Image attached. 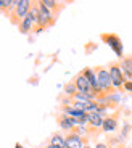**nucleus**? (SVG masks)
<instances>
[{"label": "nucleus", "mask_w": 132, "mask_h": 148, "mask_svg": "<svg viewBox=\"0 0 132 148\" xmlns=\"http://www.w3.org/2000/svg\"><path fill=\"white\" fill-rule=\"evenodd\" d=\"M5 7H7V0H0V13L5 11Z\"/></svg>", "instance_id": "nucleus-17"}, {"label": "nucleus", "mask_w": 132, "mask_h": 148, "mask_svg": "<svg viewBox=\"0 0 132 148\" xmlns=\"http://www.w3.org/2000/svg\"><path fill=\"white\" fill-rule=\"evenodd\" d=\"M100 39H102V40L105 42V44H107L114 53H116V56H119V60L124 56V55H122V42H121V37L118 36V34H102V36H100Z\"/></svg>", "instance_id": "nucleus-5"}, {"label": "nucleus", "mask_w": 132, "mask_h": 148, "mask_svg": "<svg viewBox=\"0 0 132 148\" xmlns=\"http://www.w3.org/2000/svg\"><path fill=\"white\" fill-rule=\"evenodd\" d=\"M15 148H23V145H21V143H16V145H15Z\"/></svg>", "instance_id": "nucleus-20"}, {"label": "nucleus", "mask_w": 132, "mask_h": 148, "mask_svg": "<svg viewBox=\"0 0 132 148\" xmlns=\"http://www.w3.org/2000/svg\"><path fill=\"white\" fill-rule=\"evenodd\" d=\"M65 140H66V148H84L85 145V138L74 132L68 134L65 137Z\"/></svg>", "instance_id": "nucleus-8"}, {"label": "nucleus", "mask_w": 132, "mask_h": 148, "mask_svg": "<svg viewBox=\"0 0 132 148\" xmlns=\"http://www.w3.org/2000/svg\"><path fill=\"white\" fill-rule=\"evenodd\" d=\"M94 71H95V74H97V81H98V84H100L102 92L105 93V95H113V93H116V89H114L113 82H111L108 68L97 66V68H94Z\"/></svg>", "instance_id": "nucleus-1"}, {"label": "nucleus", "mask_w": 132, "mask_h": 148, "mask_svg": "<svg viewBox=\"0 0 132 148\" xmlns=\"http://www.w3.org/2000/svg\"><path fill=\"white\" fill-rule=\"evenodd\" d=\"M56 121H58V124H60V127H61L63 130H66V132H74L76 130V127H77V121L74 118H71V116H68V114H58V118H56Z\"/></svg>", "instance_id": "nucleus-6"}, {"label": "nucleus", "mask_w": 132, "mask_h": 148, "mask_svg": "<svg viewBox=\"0 0 132 148\" xmlns=\"http://www.w3.org/2000/svg\"><path fill=\"white\" fill-rule=\"evenodd\" d=\"M63 93H65L68 98H73L74 95L77 93V89H76V85H74V82H66L65 85H63Z\"/></svg>", "instance_id": "nucleus-15"}, {"label": "nucleus", "mask_w": 132, "mask_h": 148, "mask_svg": "<svg viewBox=\"0 0 132 148\" xmlns=\"http://www.w3.org/2000/svg\"><path fill=\"white\" fill-rule=\"evenodd\" d=\"M84 148H90V147H89V145H84Z\"/></svg>", "instance_id": "nucleus-21"}, {"label": "nucleus", "mask_w": 132, "mask_h": 148, "mask_svg": "<svg viewBox=\"0 0 132 148\" xmlns=\"http://www.w3.org/2000/svg\"><path fill=\"white\" fill-rule=\"evenodd\" d=\"M118 116H119V113H114L111 116H105L102 132H114L118 129Z\"/></svg>", "instance_id": "nucleus-10"}, {"label": "nucleus", "mask_w": 132, "mask_h": 148, "mask_svg": "<svg viewBox=\"0 0 132 148\" xmlns=\"http://www.w3.org/2000/svg\"><path fill=\"white\" fill-rule=\"evenodd\" d=\"M44 148H55V147H53V145H50V143H47V145H45Z\"/></svg>", "instance_id": "nucleus-19"}, {"label": "nucleus", "mask_w": 132, "mask_h": 148, "mask_svg": "<svg viewBox=\"0 0 132 148\" xmlns=\"http://www.w3.org/2000/svg\"><path fill=\"white\" fill-rule=\"evenodd\" d=\"M34 27H36V24L32 23V19H31V16L28 15V16H26V18L21 21V23H19L18 29H19V32H21V34H29L31 31H34Z\"/></svg>", "instance_id": "nucleus-12"}, {"label": "nucleus", "mask_w": 132, "mask_h": 148, "mask_svg": "<svg viewBox=\"0 0 132 148\" xmlns=\"http://www.w3.org/2000/svg\"><path fill=\"white\" fill-rule=\"evenodd\" d=\"M108 71H110V77H111V82H113L114 89L124 90L126 77H124V74H122V71H121L119 61H113V63L108 64Z\"/></svg>", "instance_id": "nucleus-4"}, {"label": "nucleus", "mask_w": 132, "mask_h": 148, "mask_svg": "<svg viewBox=\"0 0 132 148\" xmlns=\"http://www.w3.org/2000/svg\"><path fill=\"white\" fill-rule=\"evenodd\" d=\"M124 90H127V92L132 93V81H126L124 82Z\"/></svg>", "instance_id": "nucleus-16"}, {"label": "nucleus", "mask_w": 132, "mask_h": 148, "mask_svg": "<svg viewBox=\"0 0 132 148\" xmlns=\"http://www.w3.org/2000/svg\"><path fill=\"white\" fill-rule=\"evenodd\" d=\"M37 7H39V21H37L34 31H36V32H42V31H45L47 27H52L53 24H55L56 16L41 3V0L37 2Z\"/></svg>", "instance_id": "nucleus-2"}, {"label": "nucleus", "mask_w": 132, "mask_h": 148, "mask_svg": "<svg viewBox=\"0 0 132 148\" xmlns=\"http://www.w3.org/2000/svg\"><path fill=\"white\" fill-rule=\"evenodd\" d=\"M41 3L44 5V7L47 8V10H50L55 16L58 15V11L63 8V5H61V3H58V2H55V0H41Z\"/></svg>", "instance_id": "nucleus-13"}, {"label": "nucleus", "mask_w": 132, "mask_h": 148, "mask_svg": "<svg viewBox=\"0 0 132 148\" xmlns=\"http://www.w3.org/2000/svg\"><path fill=\"white\" fill-rule=\"evenodd\" d=\"M95 148H113V147H110V145H107V143H102V142H98V143L95 145Z\"/></svg>", "instance_id": "nucleus-18"}, {"label": "nucleus", "mask_w": 132, "mask_h": 148, "mask_svg": "<svg viewBox=\"0 0 132 148\" xmlns=\"http://www.w3.org/2000/svg\"><path fill=\"white\" fill-rule=\"evenodd\" d=\"M119 66H121V71L124 74L126 81H131L132 79V56H122L119 60Z\"/></svg>", "instance_id": "nucleus-11"}, {"label": "nucleus", "mask_w": 132, "mask_h": 148, "mask_svg": "<svg viewBox=\"0 0 132 148\" xmlns=\"http://www.w3.org/2000/svg\"><path fill=\"white\" fill-rule=\"evenodd\" d=\"M103 116L100 113H89V129L92 132H97V130H102V126H103Z\"/></svg>", "instance_id": "nucleus-9"}, {"label": "nucleus", "mask_w": 132, "mask_h": 148, "mask_svg": "<svg viewBox=\"0 0 132 148\" xmlns=\"http://www.w3.org/2000/svg\"><path fill=\"white\" fill-rule=\"evenodd\" d=\"M31 7H32V2H31V0H18L15 10H13V13H11V16H10V21L13 23V24H16V26H19V23L28 16Z\"/></svg>", "instance_id": "nucleus-3"}, {"label": "nucleus", "mask_w": 132, "mask_h": 148, "mask_svg": "<svg viewBox=\"0 0 132 148\" xmlns=\"http://www.w3.org/2000/svg\"><path fill=\"white\" fill-rule=\"evenodd\" d=\"M73 82H74V85H76L77 92H82V93L94 92V90H92V87H90V84H89V81H87V77L82 74V71H81V73H77L76 76H74Z\"/></svg>", "instance_id": "nucleus-7"}, {"label": "nucleus", "mask_w": 132, "mask_h": 148, "mask_svg": "<svg viewBox=\"0 0 132 148\" xmlns=\"http://www.w3.org/2000/svg\"><path fill=\"white\" fill-rule=\"evenodd\" d=\"M48 143L53 145L55 148H66V140H65V137H63L60 132L53 134V135L50 137V140H48Z\"/></svg>", "instance_id": "nucleus-14"}]
</instances>
